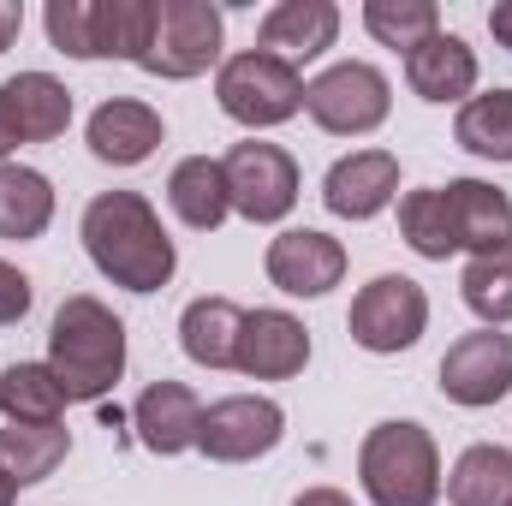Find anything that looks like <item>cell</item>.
<instances>
[{
	"instance_id": "cell-36",
	"label": "cell",
	"mask_w": 512,
	"mask_h": 506,
	"mask_svg": "<svg viewBox=\"0 0 512 506\" xmlns=\"http://www.w3.org/2000/svg\"><path fill=\"white\" fill-rule=\"evenodd\" d=\"M12 149H18V131H12V120H6V108H0V167L12 161Z\"/></svg>"
},
{
	"instance_id": "cell-22",
	"label": "cell",
	"mask_w": 512,
	"mask_h": 506,
	"mask_svg": "<svg viewBox=\"0 0 512 506\" xmlns=\"http://www.w3.org/2000/svg\"><path fill=\"white\" fill-rule=\"evenodd\" d=\"M66 453H72L66 423H6V429H0V471H6L18 489L54 477V471L66 465Z\"/></svg>"
},
{
	"instance_id": "cell-13",
	"label": "cell",
	"mask_w": 512,
	"mask_h": 506,
	"mask_svg": "<svg viewBox=\"0 0 512 506\" xmlns=\"http://www.w3.org/2000/svg\"><path fill=\"white\" fill-rule=\"evenodd\" d=\"M441 191V215H447V239L453 251H501L512 245V197L489 179H453V185H435Z\"/></svg>"
},
{
	"instance_id": "cell-24",
	"label": "cell",
	"mask_w": 512,
	"mask_h": 506,
	"mask_svg": "<svg viewBox=\"0 0 512 506\" xmlns=\"http://www.w3.org/2000/svg\"><path fill=\"white\" fill-rule=\"evenodd\" d=\"M447 501L453 506H512V453L495 441H477L453 459L447 471Z\"/></svg>"
},
{
	"instance_id": "cell-14",
	"label": "cell",
	"mask_w": 512,
	"mask_h": 506,
	"mask_svg": "<svg viewBox=\"0 0 512 506\" xmlns=\"http://www.w3.org/2000/svg\"><path fill=\"white\" fill-rule=\"evenodd\" d=\"M256 42H262V54H274L286 66H310L340 42V6L334 0H280L262 12Z\"/></svg>"
},
{
	"instance_id": "cell-20",
	"label": "cell",
	"mask_w": 512,
	"mask_h": 506,
	"mask_svg": "<svg viewBox=\"0 0 512 506\" xmlns=\"http://www.w3.org/2000/svg\"><path fill=\"white\" fill-rule=\"evenodd\" d=\"M167 203L191 233H215L233 215V191H227V167L215 155H185L167 173Z\"/></svg>"
},
{
	"instance_id": "cell-5",
	"label": "cell",
	"mask_w": 512,
	"mask_h": 506,
	"mask_svg": "<svg viewBox=\"0 0 512 506\" xmlns=\"http://www.w3.org/2000/svg\"><path fill=\"white\" fill-rule=\"evenodd\" d=\"M304 114L328 137H370L393 114V84L370 60H340L304 84Z\"/></svg>"
},
{
	"instance_id": "cell-29",
	"label": "cell",
	"mask_w": 512,
	"mask_h": 506,
	"mask_svg": "<svg viewBox=\"0 0 512 506\" xmlns=\"http://www.w3.org/2000/svg\"><path fill=\"white\" fill-rule=\"evenodd\" d=\"M48 24V42L72 60H108L102 48V0H48L42 12Z\"/></svg>"
},
{
	"instance_id": "cell-18",
	"label": "cell",
	"mask_w": 512,
	"mask_h": 506,
	"mask_svg": "<svg viewBox=\"0 0 512 506\" xmlns=\"http://www.w3.org/2000/svg\"><path fill=\"white\" fill-rule=\"evenodd\" d=\"M405 84L423 102H471V90H477V48L465 36L441 30V36H429L423 48L405 54Z\"/></svg>"
},
{
	"instance_id": "cell-4",
	"label": "cell",
	"mask_w": 512,
	"mask_h": 506,
	"mask_svg": "<svg viewBox=\"0 0 512 506\" xmlns=\"http://www.w3.org/2000/svg\"><path fill=\"white\" fill-rule=\"evenodd\" d=\"M215 102L233 126L245 131H268L286 126L292 114H304V72L262 54V48H245L233 60H221L215 72Z\"/></svg>"
},
{
	"instance_id": "cell-30",
	"label": "cell",
	"mask_w": 512,
	"mask_h": 506,
	"mask_svg": "<svg viewBox=\"0 0 512 506\" xmlns=\"http://www.w3.org/2000/svg\"><path fill=\"white\" fill-rule=\"evenodd\" d=\"M149 36H155V0H102V48H108V60L143 66Z\"/></svg>"
},
{
	"instance_id": "cell-11",
	"label": "cell",
	"mask_w": 512,
	"mask_h": 506,
	"mask_svg": "<svg viewBox=\"0 0 512 506\" xmlns=\"http://www.w3.org/2000/svg\"><path fill=\"white\" fill-rule=\"evenodd\" d=\"M268 280L286 292V298H328L340 280H346V245L316 233V227H286L268 256H262Z\"/></svg>"
},
{
	"instance_id": "cell-1",
	"label": "cell",
	"mask_w": 512,
	"mask_h": 506,
	"mask_svg": "<svg viewBox=\"0 0 512 506\" xmlns=\"http://www.w3.org/2000/svg\"><path fill=\"white\" fill-rule=\"evenodd\" d=\"M78 233H84L90 262L114 286H126V292H161L173 280V268H179V251H173L161 215L137 191H102V197H90Z\"/></svg>"
},
{
	"instance_id": "cell-28",
	"label": "cell",
	"mask_w": 512,
	"mask_h": 506,
	"mask_svg": "<svg viewBox=\"0 0 512 506\" xmlns=\"http://www.w3.org/2000/svg\"><path fill=\"white\" fill-rule=\"evenodd\" d=\"M459 292H465L471 316H483L489 328H507L512 322V245L471 256L465 274H459Z\"/></svg>"
},
{
	"instance_id": "cell-26",
	"label": "cell",
	"mask_w": 512,
	"mask_h": 506,
	"mask_svg": "<svg viewBox=\"0 0 512 506\" xmlns=\"http://www.w3.org/2000/svg\"><path fill=\"white\" fill-rule=\"evenodd\" d=\"M459 149L483 155V161H512V90H489V96H471L453 120Z\"/></svg>"
},
{
	"instance_id": "cell-12",
	"label": "cell",
	"mask_w": 512,
	"mask_h": 506,
	"mask_svg": "<svg viewBox=\"0 0 512 506\" xmlns=\"http://www.w3.org/2000/svg\"><path fill=\"white\" fill-rule=\"evenodd\" d=\"M393 197H399V155L393 149H352L322 179V203L340 221H376Z\"/></svg>"
},
{
	"instance_id": "cell-2",
	"label": "cell",
	"mask_w": 512,
	"mask_h": 506,
	"mask_svg": "<svg viewBox=\"0 0 512 506\" xmlns=\"http://www.w3.org/2000/svg\"><path fill=\"white\" fill-rule=\"evenodd\" d=\"M48 370L60 381L66 405H102L126 376V322L102 298L72 292L48 328Z\"/></svg>"
},
{
	"instance_id": "cell-21",
	"label": "cell",
	"mask_w": 512,
	"mask_h": 506,
	"mask_svg": "<svg viewBox=\"0 0 512 506\" xmlns=\"http://www.w3.org/2000/svg\"><path fill=\"white\" fill-rule=\"evenodd\" d=\"M239 334H245V310L233 298H191L185 316H179V346L203 370H233L239 364Z\"/></svg>"
},
{
	"instance_id": "cell-7",
	"label": "cell",
	"mask_w": 512,
	"mask_h": 506,
	"mask_svg": "<svg viewBox=\"0 0 512 506\" xmlns=\"http://www.w3.org/2000/svg\"><path fill=\"white\" fill-rule=\"evenodd\" d=\"M352 340L376 358H399L423 340L429 328V292L411 280V274H376L358 298H352V316H346Z\"/></svg>"
},
{
	"instance_id": "cell-32",
	"label": "cell",
	"mask_w": 512,
	"mask_h": 506,
	"mask_svg": "<svg viewBox=\"0 0 512 506\" xmlns=\"http://www.w3.org/2000/svg\"><path fill=\"white\" fill-rule=\"evenodd\" d=\"M30 304H36L30 274H24L18 262H6V256H0V328H18V322L30 316Z\"/></svg>"
},
{
	"instance_id": "cell-23",
	"label": "cell",
	"mask_w": 512,
	"mask_h": 506,
	"mask_svg": "<svg viewBox=\"0 0 512 506\" xmlns=\"http://www.w3.org/2000/svg\"><path fill=\"white\" fill-rule=\"evenodd\" d=\"M48 221H54V185H48V173L6 161L0 167V239L30 245V239L48 233Z\"/></svg>"
},
{
	"instance_id": "cell-27",
	"label": "cell",
	"mask_w": 512,
	"mask_h": 506,
	"mask_svg": "<svg viewBox=\"0 0 512 506\" xmlns=\"http://www.w3.org/2000/svg\"><path fill=\"white\" fill-rule=\"evenodd\" d=\"M364 30L382 48H423L429 36H441V6L435 0H364Z\"/></svg>"
},
{
	"instance_id": "cell-31",
	"label": "cell",
	"mask_w": 512,
	"mask_h": 506,
	"mask_svg": "<svg viewBox=\"0 0 512 506\" xmlns=\"http://www.w3.org/2000/svg\"><path fill=\"white\" fill-rule=\"evenodd\" d=\"M399 239L423 262H447L453 239H447V215H441V191H411L399 203Z\"/></svg>"
},
{
	"instance_id": "cell-6",
	"label": "cell",
	"mask_w": 512,
	"mask_h": 506,
	"mask_svg": "<svg viewBox=\"0 0 512 506\" xmlns=\"http://www.w3.org/2000/svg\"><path fill=\"white\" fill-rule=\"evenodd\" d=\"M215 60H221V6H209V0H155V36H149L143 72L167 78V84H185V78H203Z\"/></svg>"
},
{
	"instance_id": "cell-9",
	"label": "cell",
	"mask_w": 512,
	"mask_h": 506,
	"mask_svg": "<svg viewBox=\"0 0 512 506\" xmlns=\"http://www.w3.org/2000/svg\"><path fill=\"white\" fill-rule=\"evenodd\" d=\"M286 441V411L262 393H227L203 411L197 429V453L215 465H251L262 453H274Z\"/></svg>"
},
{
	"instance_id": "cell-3",
	"label": "cell",
	"mask_w": 512,
	"mask_h": 506,
	"mask_svg": "<svg viewBox=\"0 0 512 506\" xmlns=\"http://www.w3.org/2000/svg\"><path fill=\"white\" fill-rule=\"evenodd\" d=\"M358 483L370 506H435L441 501V453L435 435L411 417H387L358 447Z\"/></svg>"
},
{
	"instance_id": "cell-10",
	"label": "cell",
	"mask_w": 512,
	"mask_h": 506,
	"mask_svg": "<svg viewBox=\"0 0 512 506\" xmlns=\"http://www.w3.org/2000/svg\"><path fill=\"white\" fill-rule=\"evenodd\" d=\"M441 393L465 411H483L495 399L512 393V334L501 328H477V334H459L441 358Z\"/></svg>"
},
{
	"instance_id": "cell-37",
	"label": "cell",
	"mask_w": 512,
	"mask_h": 506,
	"mask_svg": "<svg viewBox=\"0 0 512 506\" xmlns=\"http://www.w3.org/2000/svg\"><path fill=\"white\" fill-rule=\"evenodd\" d=\"M12 501H18V483H12V477L0 471V506H12Z\"/></svg>"
},
{
	"instance_id": "cell-33",
	"label": "cell",
	"mask_w": 512,
	"mask_h": 506,
	"mask_svg": "<svg viewBox=\"0 0 512 506\" xmlns=\"http://www.w3.org/2000/svg\"><path fill=\"white\" fill-rule=\"evenodd\" d=\"M18 30H24V6H12V0H0V54L18 42Z\"/></svg>"
},
{
	"instance_id": "cell-15",
	"label": "cell",
	"mask_w": 512,
	"mask_h": 506,
	"mask_svg": "<svg viewBox=\"0 0 512 506\" xmlns=\"http://www.w3.org/2000/svg\"><path fill=\"white\" fill-rule=\"evenodd\" d=\"M310 364V328L292 310H245L239 334V376L251 381H292Z\"/></svg>"
},
{
	"instance_id": "cell-19",
	"label": "cell",
	"mask_w": 512,
	"mask_h": 506,
	"mask_svg": "<svg viewBox=\"0 0 512 506\" xmlns=\"http://www.w3.org/2000/svg\"><path fill=\"white\" fill-rule=\"evenodd\" d=\"M0 108L18 131V143H54L72 126V90L54 72H18L0 84Z\"/></svg>"
},
{
	"instance_id": "cell-34",
	"label": "cell",
	"mask_w": 512,
	"mask_h": 506,
	"mask_svg": "<svg viewBox=\"0 0 512 506\" xmlns=\"http://www.w3.org/2000/svg\"><path fill=\"white\" fill-rule=\"evenodd\" d=\"M489 30H495V42L512 54V0H501V6L489 12Z\"/></svg>"
},
{
	"instance_id": "cell-25",
	"label": "cell",
	"mask_w": 512,
	"mask_h": 506,
	"mask_svg": "<svg viewBox=\"0 0 512 506\" xmlns=\"http://www.w3.org/2000/svg\"><path fill=\"white\" fill-rule=\"evenodd\" d=\"M66 393L48 364H6L0 370V417L6 423H60Z\"/></svg>"
},
{
	"instance_id": "cell-8",
	"label": "cell",
	"mask_w": 512,
	"mask_h": 506,
	"mask_svg": "<svg viewBox=\"0 0 512 506\" xmlns=\"http://www.w3.org/2000/svg\"><path fill=\"white\" fill-rule=\"evenodd\" d=\"M227 167V191H233V215H245L251 227H274L292 215L298 203V161L280 149V143H262L245 137L221 155Z\"/></svg>"
},
{
	"instance_id": "cell-16",
	"label": "cell",
	"mask_w": 512,
	"mask_h": 506,
	"mask_svg": "<svg viewBox=\"0 0 512 506\" xmlns=\"http://www.w3.org/2000/svg\"><path fill=\"white\" fill-rule=\"evenodd\" d=\"M131 429L149 453L173 459V453H191L197 447V429H203V399L185 387V381H149L131 405Z\"/></svg>"
},
{
	"instance_id": "cell-35",
	"label": "cell",
	"mask_w": 512,
	"mask_h": 506,
	"mask_svg": "<svg viewBox=\"0 0 512 506\" xmlns=\"http://www.w3.org/2000/svg\"><path fill=\"white\" fill-rule=\"evenodd\" d=\"M292 506H352V495H340V489H304Z\"/></svg>"
},
{
	"instance_id": "cell-17",
	"label": "cell",
	"mask_w": 512,
	"mask_h": 506,
	"mask_svg": "<svg viewBox=\"0 0 512 506\" xmlns=\"http://www.w3.org/2000/svg\"><path fill=\"white\" fill-rule=\"evenodd\" d=\"M161 137H167L161 114H155L149 102H131V96L102 102V108L90 114V126H84L90 155L108 161V167H143V161L161 149Z\"/></svg>"
}]
</instances>
